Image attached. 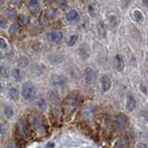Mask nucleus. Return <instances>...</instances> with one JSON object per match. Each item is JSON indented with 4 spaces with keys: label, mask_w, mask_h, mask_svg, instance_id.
<instances>
[{
    "label": "nucleus",
    "mask_w": 148,
    "mask_h": 148,
    "mask_svg": "<svg viewBox=\"0 0 148 148\" xmlns=\"http://www.w3.org/2000/svg\"><path fill=\"white\" fill-rule=\"evenodd\" d=\"M28 123L30 125L31 129L37 134L45 135L47 133L46 132V127L44 125V122L42 117L38 115H32L29 117Z\"/></svg>",
    "instance_id": "1"
},
{
    "label": "nucleus",
    "mask_w": 148,
    "mask_h": 148,
    "mask_svg": "<svg viewBox=\"0 0 148 148\" xmlns=\"http://www.w3.org/2000/svg\"><path fill=\"white\" fill-rule=\"evenodd\" d=\"M36 93V87L33 85L31 82L24 83L22 88V96L24 100L30 101L35 98Z\"/></svg>",
    "instance_id": "2"
},
{
    "label": "nucleus",
    "mask_w": 148,
    "mask_h": 148,
    "mask_svg": "<svg viewBox=\"0 0 148 148\" xmlns=\"http://www.w3.org/2000/svg\"><path fill=\"white\" fill-rule=\"evenodd\" d=\"M79 105V100L77 97L75 96H70L68 97L63 104V109L66 114H72L75 111V109L78 107Z\"/></svg>",
    "instance_id": "3"
},
{
    "label": "nucleus",
    "mask_w": 148,
    "mask_h": 148,
    "mask_svg": "<svg viewBox=\"0 0 148 148\" xmlns=\"http://www.w3.org/2000/svg\"><path fill=\"white\" fill-rule=\"evenodd\" d=\"M127 125H128V118L124 114H118L115 119V130L116 132H121L123 130Z\"/></svg>",
    "instance_id": "4"
},
{
    "label": "nucleus",
    "mask_w": 148,
    "mask_h": 148,
    "mask_svg": "<svg viewBox=\"0 0 148 148\" xmlns=\"http://www.w3.org/2000/svg\"><path fill=\"white\" fill-rule=\"evenodd\" d=\"M17 134L19 135L21 138H27L28 137V123L27 121L23 119L20 120L17 124Z\"/></svg>",
    "instance_id": "5"
},
{
    "label": "nucleus",
    "mask_w": 148,
    "mask_h": 148,
    "mask_svg": "<svg viewBox=\"0 0 148 148\" xmlns=\"http://www.w3.org/2000/svg\"><path fill=\"white\" fill-rule=\"evenodd\" d=\"M96 78V72L92 68H87L84 73V80H85L86 84L88 85H91L93 84Z\"/></svg>",
    "instance_id": "6"
},
{
    "label": "nucleus",
    "mask_w": 148,
    "mask_h": 148,
    "mask_svg": "<svg viewBox=\"0 0 148 148\" xmlns=\"http://www.w3.org/2000/svg\"><path fill=\"white\" fill-rule=\"evenodd\" d=\"M48 38L53 43H60L63 38V34L62 31H52L48 34Z\"/></svg>",
    "instance_id": "7"
},
{
    "label": "nucleus",
    "mask_w": 148,
    "mask_h": 148,
    "mask_svg": "<svg viewBox=\"0 0 148 148\" xmlns=\"http://www.w3.org/2000/svg\"><path fill=\"white\" fill-rule=\"evenodd\" d=\"M87 10H88V13L90 17L92 18H96L97 16L99 14V7L97 5L96 2H90L88 4V7H87Z\"/></svg>",
    "instance_id": "8"
},
{
    "label": "nucleus",
    "mask_w": 148,
    "mask_h": 148,
    "mask_svg": "<svg viewBox=\"0 0 148 148\" xmlns=\"http://www.w3.org/2000/svg\"><path fill=\"white\" fill-rule=\"evenodd\" d=\"M51 83L54 87H63L66 84V78L60 75H55L51 78Z\"/></svg>",
    "instance_id": "9"
},
{
    "label": "nucleus",
    "mask_w": 148,
    "mask_h": 148,
    "mask_svg": "<svg viewBox=\"0 0 148 148\" xmlns=\"http://www.w3.org/2000/svg\"><path fill=\"white\" fill-rule=\"evenodd\" d=\"M114 63H115V67L116 71L118 72H122L125 68V62H124V59L121 55L117 54L116 55L115 57V60H114Z\"/></svg>",
    "instance_id": "10"
},
{
    "label": "nucleus",
    "mask_w": 148,
    "mask_h": 148,
    "mask_svg": "<svg viewBox=\"0 0 148 148\" xmlns=\"http://www.w3.org/2000/svg\"><path fill=\"white\" fill-rule=\"evenodd\" d=\"M101 90H103V92L108 91L112 87V81L110 79L109 77L107 75H103L101 78Z\"/></svg>",
    "instance_id": "11"
},
{
    "label": "nucleus",
    "mask_w": 148,
    "mask_h": 148,
    "mask_svg": "<svg viewBox=\"0 0 148 148\" xmlns=\"http://www.w3.org/2000/svg\"><path fill=\"white\" fill-rule=\"evenodd\" d=\"M66 20L68 21V22L72 23V22H75V21H77L78 20L79 18V14H78V12L77 10H70L66 12Z\"/></svg>",
    "instance_id": "12"
},
{
    "label": "nucleus",
    "mask_w": 148,
    "mask_h": 148,
    "mask_svg": "<svg viewBox=\"0 0 148 148\" xmlns=\"http://www.w3.org/2000/svg\"><path fill=\"white\" fill-rule=\"evenodd\" d=\"M129 145H130L129 138L127 136H123L117 140V142L116 143L115 148H127L129 146Z\"/></svg>",
    "instance_id": "13"
},
{
    "label": "nucleus",
    "mask_w": 148,
    "mask_h": 148,
    "mask_svg": "<svg viewBox=\"0 0 148 148\" xmlns=\"http://www.w3.org/2000/svg\"><path fill=\"white\" fill-rule=\"evenodd\" d=\"M135 106H136V101L132 95H129L127 98V103H126V108L129 112H132Z\"/></svg>",
    "instance_id": "14"
},
{
    "label": "nucleus",
    "mask_w": 148,
    "mask_h": 148,
    "mask_svg": "<svg viewBox=\"0 0 148 148\" xmlns=\"http://www.w3.org/2000/svg\"><path fill=\"white\" fill-rule=\"evenodd\" d=\"M79 39V36L77 35V34H72V35H70L68 37H67L66 39V44L68 47H74V46L77 44V42L78 41Z\"/></svg>",
    "instance_id": "15"
},
{
    "label": "nucleus",
    "mask_w": 148,
    "mask_h": 148,
    "mask_svg": "<svg viewBox=\"0 0 148 148\" xmlns=\"http://www.w3.org/2000/svg\"><path fill=\"white\" fill-rule=\"evenodd\" d=\"M79 56L83 60H86V59L90 57V49H88L87 45H82L79 48Z\"/></svg>",
    "instance_id": "16"
},
{
    "label": "nucleus",
    "mask_w": 148,
    "mask_h": 148,
    "mask_svg": "<svg viewBox=\"0 0 148 148\" xmlns=\"http://www.w3.org/2000/svg\"><path fill=\"white\" fill-rule=\"evenodd\" d=\"M11 75L16 81H21L23 77V74L20 68H13L11 71Z\"/></svg>",
    "instance_id": "17"
},
{
    "label": "nucleus",
    "mask_w": 148,
    "mask_h": 148,
    "mask_svg": "<svg viewBox=\"0 0 148 148\" xmlns=\"http://www.w3.org/2000/svg\"><path fill=\"white\" fill-rule=\"evenodd\" d=\"M49 101H51V103L57 105L60 103V97H59V94L57 91H51L49 95Z\"/></svg>",
    "instance_id": "18"
},
{
    "label": "nucleus",
    "mask_w": 148,
    "mask_h": 148,
    "mask_svg": "<svg viewBox=\"0 0 148 148\" xmlns=\"http://www.w3.org/2000/svg\"><path fill=\"white\" fill-rule=\"evenodd\" d=\"M132 16H133V19L135 20V22H137L139 23H143V21H145V16H143V14L142 13V12L138 10L133 11Z\"/></svg>",
    "instance_id": "19"
},
{
    "label": "nucleus",
    "mask_w": 148,
    "mask_h": 148,
    "mask_svg": "<svg viewBox=\"0 0 148 148\" xmlns=\"http://www.w3.org/2000/svg\"><path fill=\"white\" fill-rule=\"evenodd\" d=\"M97 29H98V34L100 35V36L104 37L105 35H106V28H105V24L103 21H101L98 23V26H97Z\"/></svg>",
    "instance_id": "20"
},
{
    "label": "nucleus",
    "mask_w": 148,
    "mask_h": 148,
    "mask_svg": "<svg viewBox=\"0 0 148 148\" xmlns=\"http://www.w3.org/2000/svg\"><path fill=\"white\" fill-rule=\"evenodd\" d=\"M19 90L16 88H10L8 90V96L10 97L12 100H18L19 99Z\"/></svg>",
    "instance_id": "21"
},
{
    "label": "nucleus",
    "mask_w": 148,
    "mask_h": 148,
    "mask_svg": "<svg viewBox=\"0 0 148 148\" xmlns=\"http://www.w3.org/2000/svg\"><path fill=\"white\" fill-rule=\"evenodd\" d=\"M108 24L111 28H115L117 24V17L116 15H109L108 16Z\"/></svg>",
    "instance_id": "22"
},
{
    "label": "nucleus",
    "mask_w": 148,
    "mask_h": 148,
    "mask_svg": "<svg viewBox=\"0 0 148 148\" xmlns=\"http://www.w3.org/2000/svg\"><path fill=\"white\" fill-rule=\"evenodd\" d=\"M82 116H83V118L85 120H90L92 116H93V112H92V110L90 107H88L83 111Z\"/></svg>",
    "instance_id": "23"
},
{
    "label": "nucleus",
    "mask_w": 148,
    "mask_h": 148,
    "mask_svg": "<svg viewBox=\"0 0 148 148\" xmlns=\"http://www.w3.org/2000/svg\"><path fill=\"white\" fill-rule=\"evenodd\" d=\"M4 115H5V116L8 118V119H10V118H11L12 116H14V111H13V108H12L11 106H6L5 109H4Z\"/></svg>",
    "instance_id": "24"
},
{
    "label": "nucleus",
    "mask_w": 148,
    "mask_h": 148,
    "mask_svg": "<svg viewBox=\"0 0 148 148\" xmlns=\"http://www.w3.org/2000/svg\"><path fill=\"white\" fill-rule=\"evenodd\" d=\"M29 63H30V62H29V60L26 58V57H20V59L18 60V64L20 67H23V68H25V67H27L29 65Z\"/></svg>",
    "instance_id": "25"
},
{
    "label": "nucleus",
    "mask_w": 148,
    "mask_h": 148,
    "mask_svg": "<svg viewBox=\"0 0 148 148\" xmlns=\"http://www.w3.org/2000/svg\"><path fill=\"white\" fill-rule=\"evenodd\" d=\"M0 75L2 77H5L8 78L10 77V72H8V67L5 65H0Z\"/></svg>",
    "instance_id": "26"
},
{
    "label": "nucleus",
    "mask_w": 148,
    "mask_h": 148,
    "mask_svg": "<svg viewBox=\"0 0 148 148\" xmlns=\"http://www.w3.org/2000/svg\"><path fill=\"white\" fill-rule=\"evenodd\" d=\"M29 10L32 14H36L39 11V3L36 4H31L29 3Z\"/></svg>",
    "instance_id": "27"
},
{
    "label": "nucleus",
    "mask_w": 148,
    "mask_h": 148,
    "mask_svg": "<svg viewBox=\"0 0 148 148\" xmlns=\"http://www.w3.org/2000/svg\"><path fill=\"white\" fill-rule=\"evenodd\" d=\"M28 23V17L25 15H20L19 17V24L21 26H25Z\"/></svg>",
    "instance_id": "28"
},
{
    "label": "nucleus",
    "mask_w": 148,
    "mask_h": 148,
    "mask_svg": "<svg viewBox=\"0 0 148 148\" xmlns=\"http://www.w3.org/2000/svg\"><path fill=\"white\" fill-rule=\"evenodd\" d=\"M8 17L10 20H13L15 17L17 16V11L15 8H10V10H8Z\"/></svg>",
    "instance_id": "29"
},
{
    "label": "nucleus",
    "mask_w": 148,
    "mask_h": 148,
    "mask_svg": "<svg viewBox=\"0 0 148 148\" xmlns=\"http://www.w3.org/2000/svg\"><path fill=\"white\" fill-rule=\"evenodd\" d=\"M8 48V42L5 38L0 37V49H6Z\"/></svg>",
    "instance_id": "30"
},
{
    "label": "nucleus",
    "mask_w": 148,
    "mask_h": 148,
    "mask_svg": "<svg viewBox=\"0 0 148 148\" xmlns=\"http://www.w3.org/2000/svg\"><path fill=\"white\" fill-rule=\"evenodd\" d=\"M36 104H37V106H38L41 110H45V108H46V101H45L44 99H39L38 101H37Z\"/></svg>",
    "instance_id": "31"
},
{
    "label": "nucleus",
    "mask_w": 148,
    "mask_h": 148,
    "mask_svg": "<svg viewBox=\"0 0 148 148\" xmlns=\"http://www.w3.org/2000/svg\"><path fill=\"white\" fill-rule=\"evenodd\" d=\"M8 26V21L4 18V17L2 16H0V28H6Z\"/></svg>",
    "instance_id": "32"
},
{
    "label": "nucleus",
    "mask_w": 148,
    "mask_h": 148,
    "mask_svg": "<svg viewBox=\"0 0 148 148\" xmlns=\"http://www.w3.org/2000/svg\"><path fill=\"white\" fill-rule=\"evenodd\" d=\"M57 4L60 7H66L67 6V3L65 0H57Z\"/></svg>",
    "instance_id": "33"
},
{
    "label": "nucleus",
    "mask_w": 148,
    "mask_h": 148,
    "mask_svg": "<svg viewBox=\"0 0 148 148\" xmlns=\"http://www.w3.org/2000/svg\"><path fill=\"white\" fill-rule=\"evenodd\" d=\"M22 1L23 0H12V4L15 6H20L22 4Z\"/></svg>",
    "instance_id": "34"
},
{
    "label": "nucleus",
    "mask_w": 148,
    "mask_h": 148,
    "mask_svg": "<svg viewBox=\"0 0 148 148\" xmlns=\"http://www.w3.org/2000/svg\"><path fill=\"white\" fill-rule=\"evenodd\" d=\"M136 148H148V146L145 145V143H138Z\"/></svg>",
    "instance_id": "35"
},
{
    "label": "nucleus",
    "mask_w": 148,
    "mask_h": 148,
    "mask_svg": "<svg viewBox=\"0 0 148 148\" xmlns=\"http://www.w3.org/2000/svg\"><path fill=\"white\" fill-rule=\"evenodd\" d=\"M29 3H31V4H36V3H38V0H29Z\"/></svg>",
    "instance_id": "36"
},
{
    "label": "nucleus",
    "mask_w": 148,
    "mask_h": 148,
    "mask_svg": "<svg viewBox=\"0 0 148 148\" xmlns=\"http://www.w3.org/2000/svg\"><path fill=\"white\" fill-rule=\"evenodd\" d=\"M142 2H143V5L148 6V0H142Z\"/></svg>",
    "instance_id": "37"
},
{
    "label": "nucleus",
    "mask_w": 148,
    "mask_h": 148,
    "mask_svg": "<svg viewBox=\"0 0 148 148\" xmlns=\"http://www.w3.org/2000/svg\"><path fill=\"white\" fill-rule=\"evenodd\" d=\"M2 90V84H1V82H0V90Z\"/></svg>",
    "instance_id": "38"
},
{
    "label": "nucleus",
    "mask_w": 148,
    "mask_h": 148,
    "mask_svg": "<svg viewBox=\"0 0 148 148\" xmlns=\"http://www.w3.org/2000/svg\"><path fill=\"white\" fill-rule=\"evenodd\" d=\"M147 77H148V71H147Z\"/></svg>",
    "instance_id": "39"
}]
</instances>
